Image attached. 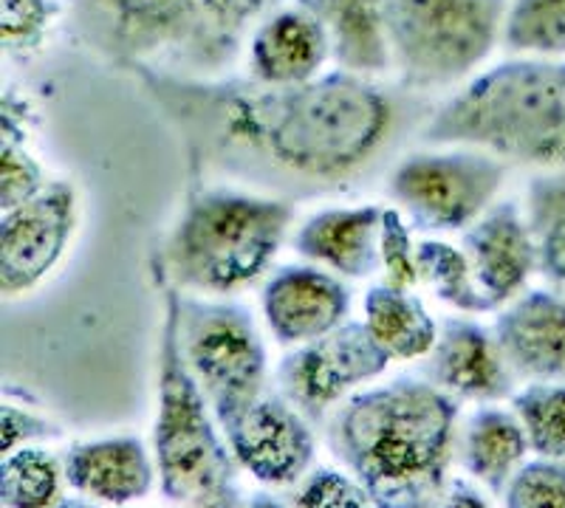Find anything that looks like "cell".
Here are the masks:
<instances>
[{
  "label": "cell",
  "mask_w": 565,
  "mask_h": 508,
  "mask_svg": "<svg viewBox=\"0 0 565 508\" xmlns=\"http://www.w3.org/2000/svg\"><path fill=\"white\" fill-rule=\"evenodd\" d=\"M173 128L193 184L297 201L345 193L385 170L430 110L407 88L345 68L300 85L122 68Z\"/></svg>",
  "instance_id": "obj_1"
},
{
  "label": "cell",
  "mask_w": 565,
  "mask_h": 508,
  "mask_svg": "<svg viewBox=\"0 0 565 508\" xmlns=\"http://www.w3.org/2000/svg\"><path fill=\"white\" fill-rule=\"evenodd\" d=\"M458 401L402 376L353 392L328 421V446L373 508H436L447 495Z\"/></svg>",
  "instance_id": "obj_2"
},
{
  "label": "cell",
  "mask_w": 565,
  "mask_h": 508,
  "mask_svg": "<svg viewBox=\"0 0 565 508\" xmlns=\"http://www.w3.org/2000/svg\"><path fill=\"white\" fill-rule=\"evenodd\" d=\"M422 144H469L507 164L565 170V57L498 63L433 105Z\"/></svg>",
  "instance_id": "obj_3"
},
{
  "label": "cell",
  "mask_w": 565,
  "mask_h": 508,
  "mask_svg": "<svg viewBox=\"0 0 565 508\" xmlns=\"http://www.w3.org/2000/svg\"><path fill=\"white\" fill-rule=\"evenodd\" d=\"M297 204L235 184H193L156 271L181 294L230 296L275 263Z\"/></svg>",
  "instance_id": "obj_4"
},
{
  "label": "cell",
  "mask_w": 565,
  "mask_h": 508,
  "mask_svg": "<svg viewBox=\"0 0 565 508\" xmlns=\"http://www.w3.org/2000/svg\"><path fill=\"white\" fill-rule=\"evenodd\" d=\"M156 283L161 291V334L153 452L161 495L179 508H244L235 480L238 461L181 354V291L159 271Z\"/></svg>",
  "instance_id": "obj_5"
},
{
  "label": "cell",
  "mask_w": 565,
  "mask_h": 508,
  "mask_svg": "<svg viewBox=\"0 0 565 508\" xmlns=\"http://www.w3.org/2000/svg\"><path fill=\"white\" fill-rule=\"evenodd\" d=\"M507 0H385L398 85L427 97L461 88L503 40Z\"/></svg>",
  "instance_id": "obj_6"
},
{
  "label": "cell",
  "mask_w": 565,
  "mask_h": 508,
  "mask_svg": "<svg viewBox=\"0 0 565 508\" xmlns=\"http://www.w3.org/2000/svg\"><path fill=\"white\" fill-rule=\"evenodd\" d=\"M179 345L221 430L235 424L264 396L266 345L255 316L241 303L181 294Z\"/></svg>",
  "instance_id": "obj_7"
},
{
  "label": "cell",
  "mask_w": 565,
  "mask_h": 508,
  "mask_svg": "<svg viewBox=\"0 0 565 508\" xmlns=\"http://www.w3.org/2000/svg\"><path fill=\"white\" fill-rule=\"evenodd\" d=\"M512 164L469 144H427L387 170V195L416 233H463L498 201Z\"/></svg>",
  "instance_id": "obj_8"
},
{
  "label": "cell",
  "mask_w": 565,
  "mask_h": 508,
  "mask_svg": "<svg viewBox=\"0 0 565 508\" xmlns=\"http://www.w3.org/2000/svg\"><path fill=\"white\" fill-rule=\"evenodd\" d=\"M199 0H74L71 26L79 43L128 68L156 57L184 63L199 34Z\"/></svg>",
  "instance_id": "obj_9"
},
{
  "label": "cell",
  "mask_w": 565,
  "mask_h": 508,
  "mask_svg": "<svg viewBox=\"0 0 565 508\" xmlns=\"http://www.w3.org/2000/svg\"><path fill=\"white\" fill-rule=\"evenodd\" d=\"M391 361L365 322L351 320L282 356L277 385L306 419L320 424L331 407L342 404L356 387L385 374Z\"/></svg>",
  "instance_id": "obj_10"
},
{
  "label": "cell",
  "mask_w": 565,
  "mask_h": 508,
  "mask_svg": "<svg viewBox=\"0 0 565 508\" xmlns=\"http://www.w3.org/2000/svg\"><path fill=\"white\" fill-rule=\"evenodd\" d=\"M79 226V195L71 181H49L34 198L0 215V289L20 296L57 269Z\"/></svg>",
  "instance_id": "obj_11"
},
{
  "label": "cell",
  "mask_w": 565,
  "mask_h": 508,
  "mask_svg": "<svg viewBox=\"0 0 565 508\" xmlns=\"http://www.w3.org/2000/svg\"><path fill=\"white\" fill-rule=\"evenodd\" d=\"M224 435L235 461L266 486H291L306 477L317 452L309 419L275 392H264Z\"/></svg>",
  "instance_id": "obj_12"
},
{
  "label": "cell",
  "mask_w": 565,
  "mask_h": 508,
  "mask_svg": "<svg viewBox=\"0 0 565 508\" xmlns=\"http://www.w3.org/2000/svg\"><path fill=\"white\" fill-rule=\"evenodd\" d=\"M351 303L342 277L317 266H282L260 294L266 328L280 348H297L340 328Z\"/></svg>",
  "instance_id": "obj_13"
},
{
  "label": "cell",
  "mask_w": 565,
  "mask_h": 508,
  "mask_svg": "<svg viewBox=\"0 0 565 508\" xmlns=\"http://www.w3.org/2000/svg\"><path fill=\"white\" fill-rule=\"evenodd\" d=\"M461 244L492 311L518 300L537 274V249L518 201H494L476 224L463 229Z\"/></svg>",
  "instance_id": "obj_14"
},
{
  "label": "cell",
  "mask_w": 565,
  "mask_h": 508,
  "mask_svg": "<svg viewBox=\"0 0 565 508\" xmlns=\"http://www.w3.org/2000/svg\"><path fill=\"white\" fill-rule=\"evenodd\" d=\"M492 334L514 379L532 385L565 381V294L523 291L498 311Z\"/></svg>",
  "instance_id": "obj_15"
},
{
  "label": "cell",
  "mask_w": 565,
  "mask_h": 508,
  "mask_svg": "<svg viewBox=\"0 0 565 508\" xmlns=\"http://www.w3.org/2000/svg\"><path fill=\"white\" fill-rule=\"evenodd\" d=\"M424 379L452 399L503 401L514 396V374L489 328L467 316H447L424 361Z\"/></svg>",
  "instance_id": "obj_16"
},
{
  "label": "cell",
  "mask_w": 565,
  "mask_h": 508,
  "mask_svg": "<svg viewBox=\"0 0 565 508\" xmlns=\"http://www.w3.org/2000/svg\"><path fill=\"white\" fill-rule=\"evenodd\" d=\"M382 215L380 204L326 206L297 226L291 249L345 280H371L382 271Z\"/></svg>",
  "instance_id": "obj_17"
},
{
  "label": "cell",
  "mask_w": 565,
  "mask_h": 508,
  "mask_svg": "<svg viewBox=\"0 0 565 508\" xmlns=\"http://www.w3.org/2000/svg\"><path fill=\"white\" fill-rule=\"evenodd\" d=\"M331 40L317 14L295 3L277 9L252 32L249 77L266 85H300L320 77Z\"/></svg>",
  "instance_id": "obj_18"
},
{
  "label": "cell",
  "mask_w": 565,
  "mask_h": 508,
  "mask_svg": "<svg viewBox=\"0 0 565 508\" xmlns=\"http://www.w3.org/2000/svg\"><path fill=\"white\" fill-rule=\"evenodd\" d=\"M63 472L71 489L110 506L145 500L159 475L145 444L134 435L74 444L65 452Z\"/></svg>",
  "instance_id": "obj_19"
},
{
  "label": "cell",
  "mask_w": 565,
  "mask_h": 508,
  "mask_svg": "<svg viewBox=\"0 0 565 508\" xmlns=\"http://www.w3.org/2000/svg\"><path fill=\"white\" fill-rule=\"evenodd\" d=\"M320 18L331 40V60L365 77L393 72L387 45L385 0H297Z\"/></svg>",
  "instance_id": "obj_20"
},
{
  "label": "cell",
  "mask_w": 565,
  "mask_h": 508,
  "mask_svg": "<svg viewBox=\"0 0 565 508\" xmlns=\"http://www.w3.org/2000/svg\"><path fill=\"white\" fill-rule=\"evenodd\" d=\"M532 450L523 421L514 410L481 407L469 415L461 437V461L469 475L481 480L492 495H503L514 472L526 464Z\"/></svg>",
  "instance_id": "obj_21"
},
{
  "label": "cell",
  "mask_w": 565,
  "mask_h": 508,
  "mask_svg": "<svg viewBox=\"0 0 565 508\" xmlns=\"http://www.w3.org/2000/svg\"><path fill=\"white\" fill-rule=\"evenodd\" d=\"M365 325L382 350L396 361L422 359L438 339V322L413 294V289H393L376 283L365 294Z\"/></svg>",
  "instance_id": "obj_22"
},
{
  "label": "cell",
  "mask_w": 565,
  "mask_h": 508,
  "mask_svg": "<svg viewBox=\"0 0 565 508\" xmlns=\"http://www.w3.org/2000/svg\"><path fill=\"white\" fill-rule=\"evenodd\" d=\"M282 0H199V34L186 52L184 72L190 77H212L238 52L241 40L252 26H260Z\"/></svg>",
  "instance_id": "obj_23"
},
{
  "label": "cell",
  "mask_w": 565,
  "mask_h": 508,
  "mask_svg": "<svg viewBox=\"0 0 565 508\" xmlns=\"http://www.w3.org/2000/svg\"><path fill=\"white\" fill-rule=\"evenodd\" d=\"M523 213L537 249V274L565 294V170H540L529 179Z\"/></svg>",
  "instance_id": "obj_24"
},
{
  "label": "cell",
  "mask_w": 565,
  "mask_h": 508,
  "mask_svg": "<svg viewBox=\"0 0 565 508\" xmlns=\"http://www.w3.org/2000/svg\"><path fill=\"white\" fill-rule=\"evenodd\" d=\"M418 285H427L444 305L461 314H489L487 294L476 280L467 251L447 240H418Z\"/></svg>",
  "instance_id": "obj_25"
},
{
  "label": "cell",
  "mask_w": 565,
  "mask_h": 508,
  "mask_svg": "<svg viewBox=\"0 0 565 508\" xmlns=\"http://www.w3.org/2000/svg\"><path fill=\"white\" fill-rule=\"evenodd\" d=\"M63 477L52 452L20 446L0 464V502L3 508H54L63 502Z\"/></svg>",
  "instance_id": "obj_26"
},
{
  "label": "cell",
  "mask_w": 565,
  "mask_h": 508,
  "mask_svg": "<svg viewBox=\"0 0 565 508\" xmlns=\"http://www.w3.org/2000/svg\"><path fill=\"white\" fill-rule=\"evenodd\" d=\"M503 45L523 57H565V0H512Z\"/></svg>",
  "instance_id": "obj_27"
},
{
  "label": "cell",
  "mask_w": 565,
  "mask_h": 508,
  "mask_svg": "<svg viewBox=\"0 0 565 508\" xmlns=\"http://www.w3.org/2000/svg\"><path fill=\"white\" fill-rule=\"evenodd\" d=\"M514 415L523 421L532 452L565 461V381L529 385L512 396Z\"/></svg>",
  "instance_id": "obj_28"
},
{
  "label": "cell",
  "mask_w": 565,
  "mask_h": 508,
  "mask_svg": "<svg viewBox=\"0 0 565 508\" xmlns=\"http://www.w3.org/2000/svg\"><path fill=\"white\" fill-rule=\"evenodd\" d=\"M60 7L54 0H0V37L7 57H29L43 45Z\"/></svg>",
  "instance_id": "obj_29"
},
{
  "label": "cell",
  "mask_w": 565,
  "mask_h": 508,
  "mask_svg": "<svg viewBox=\"0 0 565 508\" xmlns=\"http://www.w3.org/2000/svg\"><path fill=\"white\" fill-rule=\"evenodd\" d=\"M507 508H565V461L540 457L514 472L503 491Z\"/></svg>",
  "instance_id": "obj_30"
},
{
  "label": "cell",
  "mask_w": 565,
  "mask_h": 508,
  "mask_svg": "<svg viewBox=\"0 0 565 508\" xmlns=\"http://www.w3.org/2000/svg\"><path fill=\"white\" fill-rule=\"evenodd\" d=\"M45 184L49 181H45L43 167L26 150L23 136L12 133V128L3 125V142H0V213L34 198Z\"/></svg>",
  "instance_id": "obj_31"
},
{
  "label": "cell",
  "mask_w": 565,
  "mask_h": 508,
  "mask_svg": "<svg viewBox=\"0 0 565 508\" xmlns=\"http://www.w3.org/2000/svg\"><path fill=\"white\" fill-rule=\"evenodd\" d=\"M411 220L398 213L396 206H385L382 215V283L393 289H416L418 285V244L413 240Z\"/></svg>",
  "instance_id": "obj_32"
},
{
  "label": "cell",
  "mask_w": 565,
  "mask_h": 508,
  "mask_svg": "<svg viewBox=\"0 0 565 508\" xmlns=\"http://www.w3.org/2000/svg\"><path fill=\"white\" fill-rule=\"evenodd\" d=\"M295 508H373L362 486L337 469H315L295 495Z\"/></svg>",
  "instance_id": "obj_33"
},
{
  "label": "cell",
  "mask_w": 565,
  "mask_h": 508,
  "mask_svg": "<svg viewBox=\"0 0 565 508\" xmlns=\"http://www.w3.org/2000/svg\"><path fill=\"white\" fill-rule=\"evenodd\" d=\"M63 435L57 424L40 419L32 410H23L18 404H3L0 407V452L20 450V446H34L43 441H57Z\"/></svg>",
  "instance_id": "obj_34"
},
{
  "label": "cell",
  "mask_w": 565,
  "mask_h": 508,
  "mask_svg": "<svg viewBox=\"0 0 565 508\" xmlns=\"http://www.w3.org/2000/svg\"><path fill=\"white\" fill-rule=\"evenodd\" d=\"M436 508H489L487 500L467 483H452Z\"/></svg>",
  "instance_id": "obj_35"
},
{
  "label": "cell",
  "mask_w": 565,
  "mask_h": 508,
  "mask_svg": "<svg viewBox=\"0 0 565 508\" xmlns=\"http://www.w3.org/2000/svg\"><path fill=\"white\" fill-rule=\"evenodd\" d=\"M244 508H286L280 500H275L271 495H255Z\"/></svg>",
  "instance_id": "obj_36"
},
{
  "label": "cell",
  "mask_w": 565,
  "mask_h": 508,
  "mask_svg": "<svg viewBox=\"0 0 565 508\" xmlns=\"http://www.w3.org/2000/svg\"><path fill=\"white\" fill-rule=\"evenodd\" d=\"M54 508H99V506H94V502H88V500H63V502H57Z\"/></svg>",
  "instance_id": "obj_37"
}]
</instances>
